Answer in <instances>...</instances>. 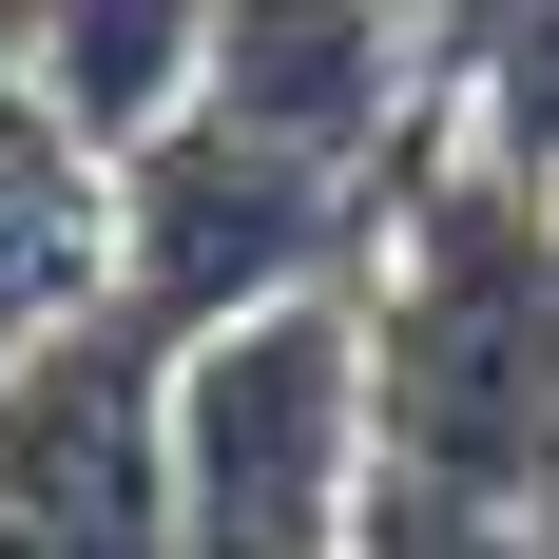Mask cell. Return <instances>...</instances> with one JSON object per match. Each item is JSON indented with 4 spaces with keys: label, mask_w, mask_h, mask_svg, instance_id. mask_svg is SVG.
I'll return each instance as SVG.
<instances>
[{
    "label": "cell",
    "mask_w": 559,
    "mask_h": 559,
    "mask_svg": "<svg viewBox=\"0 0 559 559\" xmlns=\"http://www.w3.org/2000/svg\"><path fill=\"white\" fill-rule=\"evenodd\" d=\"M155 463H174V559H367V502H386L367 289H309V309H251V329L174 347Z\"/></svg>",
    "instance_id": "6da1fadb"
},
{
    "label": "cell",
    "mask_w": 559,
    "mask_h": 559,
    "mask_svg": "<svg viewBox=\"0 0 559 559\" xmlns=\"http://www.w3.org/2000/svg\"><path fill=\"white\" fill-rule=\"evenodd\" d=\"M155 386H174V347H135L116 309L0 386V559H174Z\"/></svg>",
    "instance_id": "7a4b0ae2"
},
{
    "label": "cell",
    "mask_w": 559,
    "mask_h": 559,
    "mask_svg": "<svg viewBox=\"0 0 559 559\" xmlns=\"http://www.w3.org/2000/svg\"><path fill=\"white\" fill-rule=\"evenodd\" d=\"M116 309V174L39 97H0V386Z\"/></svg>",
    "instance_id": "3957f363"
},
{
    "label": "cell",
    "mask_w": 559,
    "mask_h": 559,
    "mask_svg": "<svg viewBox=\"0 0 559 559\" xmlns=\"http://www.w3.org/2000/svg\"><path fill=\"white\" fill-rule=\"evenodd\" d=\"M20 97H39L97 174H135L174 116L213 97V0H58L39 39H20Z\"/></svg>",
    "instance_id": "277c9868"
},
{
    "label": "cell",
    "mask_w": 559,
    "mask_h": 559,
    "mask_svg": "<svg viewBox=\"0 0 559 559\" xmlns=\"http://www.w3.org/2000/svg\"><path fill=\"white\" fill-rule=\"evenodd\" d=\"M444 135L521 193H559V20H444Z\"/></svg>",
    "instance_id": "5b68a950"
},
{
    "label": "cell",
    "mask_w": 559,
    "mask_h": 559,
    "mask_svg": "<svg viewBox=\"0 0 559 559\" xmlns=\"http://www.w3.org/2000/svg\"><path fill=\"white\" fill-rule=\"evenodd\" d=\"M20 39H39V20H0V97H20Z\"/></svg>",
    "instance_id": "8992f818"
}]
</instances>
